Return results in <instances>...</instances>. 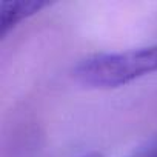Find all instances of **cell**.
Listing matches in <instances>:
<instances>
[{
    "label": "cell",
    "mask_w": 157,
    "mask_h": 157,
    "mask_svg": "<svg viewBox=\"0 0 157 157\" xmlns=\"http://www.w3.org/2000/svg\"><path fill=\"white\" fill-rule=\"evenodd\" d=\"M46 6H49L48 2H36V0L2 2L0 3V39H5L20 22L40 13Z\"/></svg>",
    "instance_id": "obj_2"
},
{
    "label": "cell",
    "mask_w": 157,
    "mask_h": 157,
    "mask_svg": "<svg viewBox=\"0 0 157 157\" xmlns=\"http://www.w3.org/2000/svg\"><path fill=\"white\" fill-rule=\"evenodd\" d=\"M80 157H103L100 152H97V151H93V152H88V154H83V155H80Z\"/></svg>",
    "instance_id": "obj_4"
},
{
    "label": "cell",
    "mask_w": 157,
    "mask_h": 157,
    "mask_svg": "<svg viewBox=\"0 0 157 157\" xmlns=\"http://www.w3.org/2000/svg\"><path fill=\"white\" fill-rule=\"evenodd\" d=\"M157 71V45L97 52L78 60L72 78L88 90H116Z\"/></svg>",
    "instance_id": "obj_1"
},
{
    "label": "cell",
    "mask_w": 157,
    "mask_h": 157,
    "mask_svg": "<svg viewBox=\"0 0 157 157\" xmlns=\"http://www.w3.org/2000/svg\"><path fill=\"white\" fill-rule=\"evenodd\" d=\"M136 157H157V143H155V145H152L151 148H148L146 151L140 152V154H139V155H136Z\"/></svg>",
    "instance_id": "obj_3"
}]
</instances>
